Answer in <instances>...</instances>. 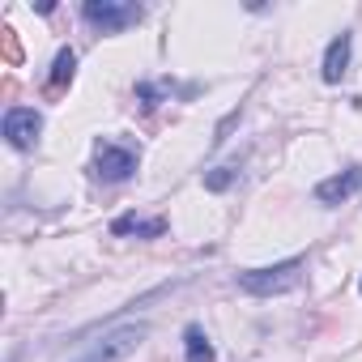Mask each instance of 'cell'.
I'll return each instance as SVG.
<instances>
[{
	"label": "cell",
	"mask_w": 362,
	"mask_h": 362,
	"mask_svg": "<svg viewBox=\"0 0 362 362\" xmlns=\"http://www.w3.org/2000/svg\"><path fill=\"white\" fill-rule=\"evenodd\" d=\"M184 362H218V349H214V341L205 337V328L201 324H188L184 328Z\"/></svg>",
	"instance_id": "9c48e42d"
},
{
	"label": "cell",
	"mask_w": 362,
	"mask_h": 362,
	"mask_svg": "<svg viewBox=\"0 0 362 362\" xmlns=\"http://www.w3.org/2000/svg\"><path fill=\"white\" fill-rule=\"evenodd\" d=\"M81 18H86V26H94L103 35H119V30L136 26L145 18V9L136 5V0H86Z\"/></svg>",
	"instance_id": "3957f363"
},
{
	"label": "cell",
	"mask_w": 362,
	"mask_h": 362,
	"mask_svg": "<svg viewBox=\"0 0 362 362\" xmlns=\"http://www.w3.org/2000/svg\"><path fill=\"white\" fill-rule=\"evenodd\" d=\"M111 235H136V239H158V235H166V218H136V214H124V218H115L111 222Z\"/></svg>",
	"instance_id": "ba28073f"
},
{
	"label": "cell",
	"mask_w": 362,
	"mask_h": 362,
	"mask_svg": "<svg viewBox=\"0 0 362 362\" xmlns=\"http://www.w3.org/2000/svg\"><path fill=\"white\" fill-rule=\"evenodd\" d=\"M303 269H307V260H303V256H290V260L269 264V269H243V273L235 277V286H239L243 294H252V298H273V294L298 290Z\"/></svg>",
	"instance_id": "6da1fadb"
},
{
	"label": "cell",
	"mask_w": 362,
	"mask_h": 362,
	"mask_svg": "<svg viewBox=\"0 0 362 362\" xmlns=\"http://www.w3.org/2000/svg\"><path fill=\"white\" fill-rule=\"evenodd\" d=\"M149 337V324L136 320V324H119V328H107L98 341H90L73 362H124L141 349V341Z\"/></svg>",
	"instance_id": "7a4b0ae2"
},
{
	"label": "cell",
	"mask_w": 362,
	"mask_h": 362,
	"mask_svg": "<svg viewBox=\"0 0 362 362\" xmlns=\"http://www.w3.org/2000/svg\"><path fill=\"white\" fill-rule=\"evenodd\" d=\"M235 179H239L235 166H214V170H205V188H209V192H226Z\"/></svg>",
	"instance_id": "8fae6325"
},
{
	"label": "cell",
	"mask_w": 362,
	"mask_h": 362,
	"mask_svg": "<svg viewBox=\"0 0 362 362\" xmlns=\"http://www.w3.org/2000/svg\"><path fill=\"white\" fill-rule=\"evenodd\" d=\"M43 132V115L35 107H9L5 111V141L13 149H30Z\"/></svg>",
	"instance_id": "5b68a950"
},
{
	"label": "cell",
	"mask_w": 362,
	"mask_h": 362,
	"mask_svg": "<svg viewBox=\"0 0 362 362\" xmlns=\"http://www.w3.org/2000/svg\"><path fill=\"white\" fill-rule=\"evenodd\" d=\"M136 149L132 145H119V141H98L94 145V175L103 184H124V179L136 175Z\"/></svg>",
	"instance_id": "277c9868"
},
{
	"label": "cell",
	"mask_w": 362,
	"mask_h": 362,
	"mask_svg": "<svg viewBox=\"0 0 362 362\" xmlns=\"http://www.w3.org/2000/svg\"><path fill=\"white\" fill-rule=\"evenodd\" d=\"M349 52H354V35L341 30V35L328 43V52H324V69H320L328 86H337V81L345 77V69H349Z\"/></svg>",
	"instance_id": "8992f818"
},
{
	"label": "cell",
	"mask_w": 362,
	"mask_h": 362,
	"mask_svg": "<svg viewBox=\"0 0 362 362\" xmlns=\"http://www.w3.org/2000/svg\"><path fill=\"white\" fill-rule=\"evenodd\" d=\"M73 73H77V52L73 47H60L56 52V64H52V77H47V90L52 94H64L73 86Z\"/></svg>",
	"instance_id": "30bf717a"
},
{
	"label": "cell",
	"mask_w": 362,
	"mask_h": 362,
	"mask_svg": "<svg viewBox=\"0 0 362 362\" xmlns=\"http://www.w3.org/2000/svg\"><path fill=\"white\" fill-rule=\"evenodd\" d=\"M362 184V170L358 166H349V170H341V175H332V179H324V184L315 188V201L320 205H341V201H349V192Z\"/></svg>",
	"instance_id": "52a82bcc"
}]
</instances>
